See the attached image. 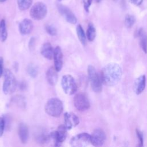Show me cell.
Returning a JSON list of instances; mask_svg holds the SVG:
<instances>
[{
    "label": "cell",
    "mask_w": 147,
    "mask_h": 147,
    "mask_svg": "<svg viewBox=\"0 0 147 147\" xmlns=\"http://www.w3.org/2000/svg\"><path fill=\"white\" fill-rule=\"evenodd\" d=\"M74 105L75 107L80 111H84L88 110L90 107V102L83 93H78L74 98Z\"/></svg>",
    "instance_id": "ba28073f"
},
{
    "label": "cell",
    "mask_w": 147,
    "mask_h": 147,
    "mask_svg": "<svg viewBox=\"0 0 147 147\" xmlns=\"http://www.w3.org/2000/svg\"><path fill=\"white\" fill-rule=\"evenodd\" d=\"M57 71L55 67H51L47 71L46 78L48 83L55 86L57 82Z\"/></svg>",
    "instance_id": "ac0fdd59"
},
{
    "label": "cell",
    "mask_w": 147,
    "mask_h": 147,
    "mask_svg": "<svg viewBox=\"0 0 147 147\" xmlns=\"http://www.w3.org/2000/svg\"><path fill=\"white\" fill-rule=\"evenodd\" d=\"M122 76V69L116 63H110L103 68L100 73L102 82L107 86H113L118 83Z\"/></svg>",
    "instance_id": "6da1fadb"
},
{
    "label": "cell",
    "mask_w": 147,
    "mask_h": 147,
    "mask_svg": "<svg viewBox=\"0 0 147 147\" xmlns=\"http://www.w3.org/2000/svg\"><path fill=\"white\" fill-rule=\"evenodd\" d=\"M136 134L139 140V145L138 146H143V143H144V139H143V135L142 132L139 130L138 129H136Z\"/></svg>",
    "instance_id": "f546056e"
},
{
    "label": "cell",
    "mask_w": 147,
    "mask_h": 147,
    "mask_svg": "<svg viewBox=\"0 0 147 147\" xmlns=\"http://www.w3.org/2000/svg\"><path fill=\"white\" fill-rule=\"evenodd\" d=\"M35 38L34 37H31L30 39L29 40V44H28V47H29V49L30 51H32L34 47V45H35Z\"/></svg>",
    "instance_id": "4dcf8cb0"
},
{
    "label": "cell",
    "mask_w": 147,
    "mask_h": 147,
    "mask_svg": "<svg viewBox=\"0 0 147 147\" xmlns=\"http://www.w3.org/2000/svg\"><path fill=\"white\" fill-rule=\"evenodd\" d=\"M18 136L22 144H26L29 138V130L27 125L24 123H21L18 126Z\"/></svg>",
    "instance_id": "e0dca14e"
},
{
    "label": "cell",
    "mask_w": 147,
    "mask_h": 147,
    "mask_svg": "<svg viewBox=\"0 0 147 147\" xmlns=\"http://www.w3.org/2000/svg\"><path fill=\"white\" fill-rule=\"evenodd\" d=\"M113 1H115V2H117V1H118V0H113Z\"/></svg>",
    "instance_id": "8d00e7d4"
},
{
    "label": "cell",
    "mask_w": 147,
    "mask_h": 147,
    "mask_svg": "<svg viewBox=\"0 0 147 147\" xmlns=\"http://www.w3.org/2000/svg\"><path fill=\"white\" fill-rule=\"evenodd\" d=\"M5 127V119L3 116H0V137L2 136Z\"/></svg>",
    "instance_id": "f1b7e54d"
},
{
    "label": "cell",
    "mask_w": 147,
    "mask_h": 147,
    "mask_svg": "<svg viewBox=\"0 0 147 147\" xmlns=\"http://www.w3.org/2000/svg\"><path fill=\"white\" fill-rule=\"evenodd\" d=\"M96 36V30L94 26L91 24L90 23L88 25V28L87 29L86 32V37L88 41H92Z\"/></svg>",
    "instance_id": "7402d4cb"
},
{
    "label": "cell",
    "mask_w": 147,
    "mask_h": 147,
    "mask_svg": "<svg viewBox=\"0 0 147 147\" xmlns=\"http://www.w3.org/2000/svg\"><path fill=\"white\" fill-rule=\"evenodd\" d=\"M3 59L2 57L0 56V78H1L3 73Z\"/></svg>",
    "instance_id": "d6a6232c"
},
{
    "label": "cell",
    "mask_w": 147,
    "mask_h": 147,
    "mask_svg": "<svg viewBox=\"0 0 147 147\" xmlns=\"http://www.w3.org/2000/svg\"><path fill=\"white\" fill-rule=\"evenodd\" d=\"M41 54L45 59L52 60L53 59L54 49L49 42L44 43L41 48Z\"/></svg>",
    "instance_id": "2e32d148"
},
{
    "label": "cell",
    "mask_w": 147,
    "mask_h": 147,
    "mask_svg": "<svg viewBox=\"0 0 147 147\" xmlns=\"http://www.w3.org/2000/svg\"><path fill=\"white\" fill-rule=\"evenodd\" d=\"M106 134L100 129L94 130L91 135V143L95 146H102L106 140Z\"/></svg>",
    "instance_id": "30bf717a"
},
{
    "label": "cell",
    "mask_w": 147,
    "mask_h": 147,
    "mask_svg": "<svg viewBox=\"0 0 147 147\" xmlns=\"http://www.w3.org/2000/svg\"><path fill=\"white\" fill-rule=\"evenodd\" d=\"M57 9L60 13L67 22L72 24H75L76 23L77 18L76 16L68 7L59 4L57 5Z\"/></svg>",
    "instance_id": "8fae6325"
},
{
    "label": "cell",
    "mask_w": 147,
    "mask_h": 147,
    "mask_svg": "<svg viewBox=\"0 0 147 147\" xmlns=\"http://www.w3.org/2000/svg\"><path fill=\"white\" fill-rule=\"evenodd\" d=\"M47 8L46 5L41 2H36L30 10V15L32 18L36 20H42L47 15Z\"/></svg>",
    "instance_id": "52a82bcc"
},
{
    "label": "cell",
    "mask_w": 147,
    "mask_h": 147,
    "mask_svg": "<svg viewBox=\"0 0 147 147\" xmlns=\"http://www.w3.org/2000/svg\"><path fill=\"white\" fill-rule=\"evenodd\" d=\"M18 6L21 10L28 9L32 5V0H17Z\"/></svg>",
    "instance_id": "484cf974"
},
{
    "label": "cell",
    "mask_w": 147,
    "mask_h": 147,
    "mask_svg": "<svg viewBox=\"0 0 147 147\" xmlns=\"http://www.w3.org/2000/svg\"><path fill=\"white\" fill-rule=\"evenodd\" d=\"M44 110L45 113L53 117H59L63 110V103L57 98H52L47 102Z\"/></svg>",
    "instance_id": "7a4b0ae2"
},
{
    "label": "cell",
    "mask_w": 147,
    "mask_h": 147,
    "mask_svg": "<svg viewBox=\"0 0 147 147\" xmlns=\"http://www.w3.org/2000/svg\"><path fill=\"white\" fill-rule=\"evenodd\" d=\"M11 102L19 107H25L26 106V101L25 98L21 95L14 96L11 99Z\"/></svg>",
    "instance_id": "d4e9b609"
},
{
    "label": "cell",
    "mask_w": 147,
    "mask_h": 147,
    "mask_svg": "<svg viewBox=\"0 0 147 147\" xmlns=\"http://www.w3.org/2000/svg\"><path fill=\"white\" fill-rule=\"evenodd\" d=\"M67 129L64 125H60L57 130L50 133L51 139H52L55 146H60L67 137Z\"/></svg>",
    "instance_id": "8992f818"
},
{
    "label": "cell",
    "mask_w": 147,
    "mask_h": 147,
    "mask_svg": "<svg viewBox=\"0 0 147 147\" xmlns=\"http://www.w3.org/2000/svg\"><path fill=\"white\" fill-rule=\"evenodd\" d=\"M146 77L145 75H142L138 77L134 82L133 90L137 95L141 94L145 88Z\"/></svg>",
    "instance_id": "5bb4252c"
},
{
    "label": "cell",
    "mask_w": 147,
    "mask_h": 147,
    "mask_svg": "<svg viewBox=\"0 0 147 147\" xmlns=\"http://www.w3.org/2000/svg\"><path fill=\"white\" fill-rule=\"evenodd\" d=\"M130 1L132 3L136 5L137 6H138L142 3L143 0H130Z\"/></svg>",
    "instance_id": "836d02e7"
},
{
    "label": "cell",
    "mask_w": 147,
    "mask_h": 147,
    "mask_svg": "<svg viewBox=\"0 0 147 147\" xmlns=\"http://www.w3.org/2000/svg\"><path fill=\"white\" fill-rule=\"evenodd\" d=\"M88 78L91 84V88L95 92H100L102 91V80L97 73L95 67L91 65L87 68Z\"/></svg>",
    "instance_id": "277c9868"
},
{
    "label": "cell",
    "mask_w": 147,
    "mask_h": 147,
    "mask_svg": "<svg viewBox=\"0 0 147 147\" xmlns=\"http://www.w3.org/2000/svg\"><path fill=\"white\" fill-rule=\"evenodd\" d=\"M138 36L140 39V45L145 53H147V34L145 30L141 28L138 31Z\"/></svg>",
    "instance_id": "d6986e66"
},
{
    "label": "cell",
    "mask_w": 147,
    "mask_h": 147,
    "mask_svg": "<svg viewBox=\"0 0 147 147\" xmlns=\"http://www.w3.org/2000/svg\"><path fill=\"white\" fill-rule=\"evenodd\" d=\"M61 84L64 92L67 95H73L77 91L76 83L74 77L70 75H65L63 76Z\"/></svg>",
    "instance_id": "5b68a950"
},
{
    "label": "cell",
    "mask_w": 147,
    "mask_h": 147,
    "mask_svg": "<svg viewBox=\"0 0 147 147\" xmlns=\"http://www.w3.org/2000/svg\"><path fill=\"white\" fill-rule=\"evenodd\" d=\"M7 37V32L6 30V23L4 20H2L0 23V39L4 42Z\"/></svg>",
    "instance_id": "603a6c76"
},
{
    "label": "cell",
    "mask_w": 147,
    "mask_h": 147,
    "mask_svg": "<svg viewBox=\"0 0 147 147\" xmlns=\"http://www.w3.org/2000/svg\"><path fill=\"white\" fill-rule=\"evenodd\" d=\"M76 33L78 38L81 42V44L85 46L86 45V36L84 31L80 25H78L76 27Z\"/></svg>",
    "instance_id": "44dd1931"
},
{
    "label": "cell",
    "mask_w": 147,
    "mask_h": 147,
    "mask_svg": "<svg viewBox=\"0 0 147 147\" xmlns=\"http://www.w3.org/2000/svg\"><path fill=\"white\" fill-rule=\"evenodd\" d=\"M59 1H61V0H59Z\"/></svg>",
    "instance_id": "74e56055"
},
{
    "label": "cell",
    "mask_w": 147,
    "mask_h": 147,
    "mask_svg": "<svg viewBox=\"0 0 147 147\" xmlns=\"http://www.w3.org/2000/svg\"><path fill=\"white\" fill-rule=\"evenodd\" d=\"M36 141L38 144H44L47 143L51 140L49 134H47L45 131H40L36 136Z\"/></svg>",
    "instance_id": "ffe728a7"
},
{
    "label": "cell",
    "mask_w": 147,
    "mask_h": 147,
    "mask_svg": "<svg viewBox=\"0 0 147 147\" xmlns=\"http://www.w3.org/2000/svg\"><path fill=\"white\" fill-rule=\"evenodd\" d=\"M136 22L135 17L130 14H127L124 19V24L126 28H130L133 26Z\"/></svg>",
    "instance_id": "4316f807"
},
{
    "label": "cell",
    "mask_w": 147,
    "mask_h": 147,
    "mask_svg": "<svg viewBox=\"0 0 147 147\" xmlns=\"http://www.w3.org/2000/svg\"><path fill=\"white\" fill-rule=\"evenodd\" d=\"M26 71L29 75L33 78H35L38 75V68L34 64H29L27 67Z\"/></svg>",
    "instance_id": "cb8c5ba5"
},
{
    "label": "cell",
    "mask_w": 147,
    "mask_h": 147,
    "mask_svg": "<svg viewBox=\"0 0 147 147\" xmlns=\"http://www.w3.org/2000/svg\"><path fill=\"white\" fill-rule=\"evenodd\" d=\"M53 60L55 64L54 67L57 71L59 72L61 69L63 64V55L59 46H57L54 49Z\"/></svg>",
    "instance_id": "4fadbf2b"
},
{
    "label": "cell",
    "mask_w": 147,
    "mask_h": 147,
    "mask_svg": "<svg viewBox=\"0 0 147 147\" xmlns=\"http://www.w3.org/2000/svg\"><path fill=\"white\" fill-rule=\"evenodd\" d=\"M4 80L2 90L5 94L8 95L14 92L17 87V81L15 76L9 69H5L3 71Z\"/></svg>",
    "instance_id": "3957f363"
},
{
    "label": "cell",
    "mask_w": 147,
    "mask_h": 147,
    "mask_svg": "<svg viewBox=\"0 0 147 147\" xmlns=\"http://www.w3.org/2000/svg\"><path fill=\"white\" fill-rule=\"evenodd\" d=\"M79 123V118L74 113L67 112L64 114V125L67 130H71Z\"/></svg>",
    "instance_id": "7c38bea8"
},
{
    "label": "cell",
    "mask_w": 147,
    "mask_h": 147,
    "mask_svg": "<svg viewBox=\"0 0 147 147\" xmlns=\"http://www.w3.org/2000/svg\"><path fill=\"white\" fill-rule=\"evenodd\" d=\"M6 0H0V2H3L5 1H6Z\"/></svg>",
    "instance_id": "d590c367"
},
{
    "label": "cell",
    "mask_w": 147,
    "mask_h": 147,
    "mask_svg": "<svg viewBox=\"0 0 147 147\" xmlns=\"http://www.w3.org/2000/svg\"><path fill=\"white\" fill-rule=\"evenodd\" d=\"M26 87H27V84H26V83L25 82H22L20 84V88L22 90H25Z\"/></svg>",
    "instance_id": "e575fe53"
},
{
    "label": "cell",
    "mask_w": 147,
    "mask_h": 147,
    "mask_svg": "<svg viewBox=\"0 0 147 147\" xmlns=\"http://www.w3.org/2000/svg\"><path fill=\"white\" fill-rule=\"evenodd\" d=\"M84 1V9L87 12H88V9L92 3V0H83Z\"/></svg>",
    "instance_id": "1f68e13d"
},
{
    "label": "cell",
    "mask_w": 147,
    "mask_h": 147,
    "mask_svg": "<svg viewBox=\"0 0 147 147\" xmlns=\"http://www.w3.org/2000/svg\"><path fill=\"white\" fill-rule=\"evenodd\" d=\"M72 146H85L91 143V135L87 133H82L72 137L70 140Z\"/></svg>",
    "instance_id": "9c48e42d"
},
{
    "label": "cell",
    "mask_w": 147,
    "mask_h": 147,
    "mask_svg": "<svg viewBox=\"0 0 147 147\" xmlns=\"http://www.w3.org/2000/svg\"><path fill=\"white\" fill-rule=\"evenodd\" d=\"M45 30L47 32L52 36H54L57 34L56 29L51 25H47L45 26Z\"/></svg>",
    "instance_id": "83f0119b"
},
{
    "label": "cell",
    "mask_w": 147,
    "mask_h": 147,
    "mask_svg": "<svg viewBox=\"0 0 147 147\" xmlns=\"http://www.w3.org/2000/svg\"><path fill=\"white\" fill-rule=\"evenodd\" d=\"M33 28V22L29 19H24L19 24L20 32L24 35L29 34L32 31Z\"/></svg>",
    "instance_id": "9a60e30c"
}]
</instances>
